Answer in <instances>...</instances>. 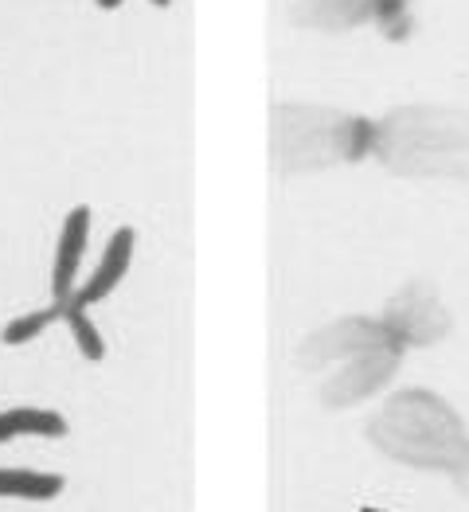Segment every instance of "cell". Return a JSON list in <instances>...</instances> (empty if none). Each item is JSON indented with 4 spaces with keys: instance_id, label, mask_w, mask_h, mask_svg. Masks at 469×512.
I'll return each instance as SVG.
<instances>
[{
    "instance_id": "16",
    "label": "cell",
    "mask_w": 469,
    "mask_h": 512,
    "mask_svg": "<svg viewBox=\"0 0 469 512\" xmlns=\"http://www.w3.org/2000/svg\"><path fill=\"white\" fill-rule=\"evenodd\" d=\"M122 0H98V8H118Z\"/></svg>"
},
{
    "instance_id": "12",
    "label": "cell",
    "mask_w": 469,
    "mask_h": 512,
    "mask_svg": "<svg viewBox=\"0 0 469 512\" xmlns=\"http://www.w3.org/2000/svg\"><path fill=\"white\" fill-rule=\"evenodd\" d=\"M55 321H63V301H51L47 309H36V313H24V317L8 321V325L0 329V341L4 344H28V341H36L40 333H47Z\"/></svg>"
},
{
    "instance_id": "14",
    "label": "cell",
    "mask_w": 469,
    "mask_h": 512,
    "mask_svg": "<svg viewBox=\"0 0 469 512\" xmlns=\"http://www.w3.org/2000/svg\"><path fill=\"white\" fill-rule=\"evenodd\" d=\"M380 28H384L391 40H403L411 32V12H407V0H376V16Z\"/></svg>"
},
{
    "instance_id": "2",
    "label": "cell",
    "mask_w": 469,
    "mask_h": 512,
    "mask_svg": "<svg viewBox=\"0 0 469 512\" xmlns=\"http://www.w3.org/2000/svg\"><path fill=\"white\" fill-rule=\"evenodd\" d=\"M372 157L407 180H469V110H391L376 122Z\"/></svg>"
},
{
    "instance_id": "15",
    "label": "cell",
    "mask_w": 469,
    "mask_h": 512,
    "mask_svg": "<svg viewBox=\"0 0 469 512\" xmlns=\"http://www.w3.org/2000/svg\"><path fill=\"white\" fill-rule=\"evenodd\" d=\"M450 477H454V485H458V493H466V497H469V450H466V458L458 462V470L450 473Z\"/></svg>"
},
{
    "instance_id": "9",
    "label": "cell",
    "mask_w": 469,
    "mask_h": 512,
    "mask_svg": "<svg viewBox=\"0 0 469 512\" xmlns=\"http://www.w3.org/2000/svg\"><path fill=\"white\" fill-rule=\"evenodd\" d=\"M294 20L321 32H344L376 16V0H290Z\"/></svg>"
},
{
    "instance_id": "5",
    "label": "cell",
    "mask_w": 469,
    "mask_h": 512,
    "mask_svg": "<svg viewBox=\"0 0 469 512\" xmlns=\"http://www.w3.org/2000/svg\"><path fill=\"white\" fill-rule=\"evenodd\" d=\"M376 348H399L391 341L380 317H337L329 321L325 329L309 333L298 348L301 368H329V364H344L352 356H364V352H376Z\"/></svg>"
},
{
    "instance_id": "6",
    "label": "cell",
    "mask_w": 469,
    "mask_h": 512,
    "mask_svg": "<svg viewBox=\"0 0 469 512\" xmlns=\"http://www.w3.org/2000/svg\"><path fill=\"white\" fill-rule=\"evenodd\" d=\"M399 360H403V348H376V352L344 360L341 368L321 384V407L348 411V407H360L364 399H376L395 380Z\"/></svg>"
},
{
    "instance_id": "13",
    "label": "cell",
    "mask_w": 469,
    "mask_h": 512,
    "mask_svg": "<svg viewBox=\"0 0 469 512\" xmlns=\"http://www.w3.org/2000/svg\"><path fill=\"white\" fill-rule=\"evenodd\" d=\"M63 321H67V329H71V337H75V344H79V352H83L86 360H102L106 356V341H102L98 325L90 321V313H86L83 305L63 301Z\"/></svg>"
},
{
    "instance_id": "17",
    "label": "cell",
    "mask_w": 469,
    "mask_h": 512,
    "mask_svg": "<svg viewBox=\"0 0 469 512\" xmlns=\"http://www.w3.org/2000/svg\"><path fill=\"white\" fill-rule=\"evenodd\" d=\"M153 4H157V8H165V4H169V0H153Z\"/></svg>"
},
{
    "instance_id": "1",
    "label": "cell",
    "mask_w": 469,
    "mask_h": 512,
    "mask_svg": "<svg viewBox=\"0 0 469 512\" xmlns=\"http://www.w3.org/2000/svg\"><path fill=\"white\" fill-rule=\"evenodd\" d=\"M368 442L387 462L427 473H454L469 450L466 419L427 387L395 391L368 419Z\"/></svg>"
},
{
    "instance_id": "8",
    "label": "cell",
    "mask_w": 469,
    "mask_h": 512,
    "mask_svg": "<svg viewBox=\"0 0 469 512\" xmlns=\"http://www.w3.org/2000/svg\"><path fill=\"white\" fill-rule=\"evenodd\" d=\"M86 239H90V208L79 204L67 212L63 227H59V247H55V266H51V298L55 301H67L79 290Z\"/></svg>"
},
{
    "instance_id": "11",
    "label": "cell",
    "mask_w": 469,
    "mask_h": 512,
    "mask_svg": "<svg viewBox=\"0 0 469 512\" xmlns=\"http://www.w3.org/2000/svg\"><path fill=\"white\" fill-rule=\"evenodd\" d=\"M63 485H67L63 473L0 466V497L4 501H55L63 493Z\"/></svg>"
},
{
    "instance_id": "3",
    "label": "cell",
    "mask_w": 469,
    "mask_h": 512,
    "mask_svg": "<svg viewBox=\"0 0 469 512\" xmlns=\"http://www.w3.org/2000/svg\"><path fill=\"white\" fill-rule=\"evenodd\" d=\"M376 122L325 106H278L270 118V153L282 172H317L352 165L372 153Z\"/></svg>"
},
{
    "instance_id": "7",
    "label": "cell",
    "mask_w": 469,
    "mask_h": 512,
    "mask_svg": "<svg viewBox=\"0 0 469 512\" xmlns=\"http://www.w3.org/2000/svg\"><path fill=\"white\" fill-rule=\"evenodd\" d=\"M133 247H137V231H133V227H118V231L110 235V243L102 247V258H98V266L90 270V278H86L83 286L67 301L90 309V305L110 298V294L122 286V278H126L129 262H133Z\"/></svg>"
},
{
    "instance_id": "4",
    "label": "cell",
    "mask_w": 469,
    "mask_h": 512,
    "mask_svg": "<svg viewBox=\"0 0 469 512\" xmlns=\"http://www.w3.org/2000/svg\"><path fill=\"white\" fill-rule=\"evenodd\" d=\"M380 325L391 333V341L399 348H427V344H438L454 329L446 305L438 301V294L427 282H407L395 298H387Z\"/></svg>"
},
{
    "instance_id": "10",
    "label": "cell",
    "mask_w": 469,
    "mask_h": 512,
    "mask_svg": "<svg viewBox=\"0 0 469 512\" xmlns=\"http://www.w3.org/2000/svg\"><path fill=\"white\" fill-rule=\"evenodd\" d=\"M67 419L47 407H12L0 411V446L12 438H67Z\"/></svg>"
}]
</instances>
